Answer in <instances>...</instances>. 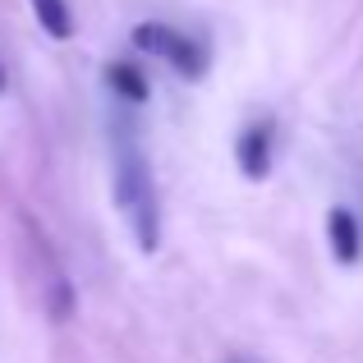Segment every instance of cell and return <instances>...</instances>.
I'll use <instances>...</instances> for the list:
<instances>
[{"label": "cell", "instance_id": "6da1fadb", "mask_svg": "<svg viewBox=\"0 0 363 363\" xmlns=\"http://www.w3.org/2000/svg\"><path fill=\"white\" fill-rule=\"evenodd\" d=\"M116 203L124 207V216H129L138 248H143V253H157V244H161L157 189H152L147 161H143L133 147H120V161H116Z\"/></svg>", "mask_w": 363, "mask_h": 363}, {"label": "cell", "instance_id": "277c9868", "mask_svg": "<svg viewBox=\"0 0 363 363\" xmlns=\"http://www.w3.org/2000/svg\"><path fill=\"white\" fill-rule=\"evenodd\" d=\"M327 230H331V253H336L340 262H354L359 257V221H354V212L336 207L331 221H327Z\"/></svg>", "mask_w": 363, "mask_h": 363}, {"label": "cell", "instance_id": "5b68a950", "mask_svg": "<svg viewBox=\"0 0 363 363\" xmlns=\"http://www.w3.org/2000/svg\"><path fill=\"white\" fill-rule=\"evenodd\" d=\"M37 14V23L46 28V37L55 42H69L74 37V14H69V0H28Z\"/></svg>", "mask_w": 363, "mask_h": 363}, {"label": "cell", "instance_id": "3957f363", "mask_svg": "<svg viewBox=\"0 0 363 363\" xmlns=\"http://www.w3.org/2000/svg\"><path fill=\"white\" fill-rule=\"evenodd\" d=\"M235 161H240V170L248 179H262L267 170H272V124H248L240 133V143H235Z\"/></svg>", "mask_w": 363, "mask_h": 363}, {"label": "cell", "instance_id": "8992f818", "mask_svg": "<svg viewBox=\"0 0 363 363\" xmlns=\"http://www.w3.org/2000/svg\"><path fill=\"white\" fill-rule=\"evenodd\" d=\"M106 83H111L116 92H124L129 101H143V97H147V83H143V74L133 69V65H120V60H116V65L106 69Z\"/></svg>", "mask_w": 363, "mask_h": 363}, {"label": "cell", "instance_id": "7a4b0ae2", "mask_svg": "<svg viewBox=\"0 0 363 363\" xmlns=\"http://www.w3.org/2000/svg\"><path fill=\"white\" fill-rule=\"evenodd\" d=\"M133 46L157 55V60H166V65H175V74H184V79H203V69H207L203 46L189 42L184 33H175L166 23H138L133 28Z\"/></svg>", "mask_w": 363, "mask_h": 363}, {"label": "cell", "instance_id": "52a82bcc", "mask_svg": "<svg viewBox=\"0 0 363 363\" xmlns=\"http://www.w3.org/2000/svg\"><path fill=\"white\" fill-rule=\"evenodd\" d=\"M0 92H5V65H0Z\"/></svg>", "mask_w": 363, "mask_h": 363}]
</instances>
